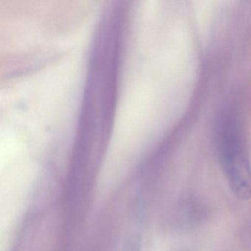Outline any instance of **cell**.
<instances>
[{
  "instance_id": "6da1fadb",
  "label": "cell",
  "mask_w": 251,
  "mask_h": 251,
  "mask_svg": "<svg viewBox=\"0 0 251 251\" xmlns=\"http://www.w3.org/2000/svg\"><path fill=\"white\" fill-rule=\"evenodd\" d=\"M220 146L222 167L229 187L238 199H251V167L236 127L228 126Z\"/></svg>"
},
{
  "instance_id": "7a4b0ae2",
  "label": "cell",
  "mask_w": 251,
  "mask_h": 251,
  "mask_svg": "<svg viewBox=\"0 0 251 251\" xmlns=\"http://www.w3.org/2000/svg\"><path fill=\"white\" fill-rule=\"evenodd\" d=\"M178 222L183 228H191L199 226L207 217V209L202 202L194 197H187L177 208Z\"/></svg>"
},
{
  "instance_id": "3957f363",
  "label": "cell",
  "mask_w": 251,
  "mask_h": 251,
  "mask_svg": "<svg viewBox=\"0 0 251 251\" xmlns=\"http://www.w3.org/2000/svg\"><path fill=\"white\" fill-rule=\"evenodd\" d=\"M129 248H127V251H139V244L137 243V241H132L129 244Z\"/></svg>"
}]
</instances>
